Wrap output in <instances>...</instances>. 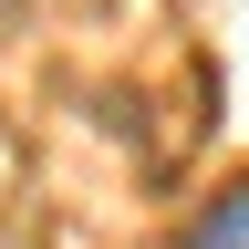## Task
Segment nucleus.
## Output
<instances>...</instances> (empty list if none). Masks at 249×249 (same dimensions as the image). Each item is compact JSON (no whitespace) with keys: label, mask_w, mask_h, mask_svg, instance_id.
Masks as SVG:
<instances>
[{"label":"nucleus","mask_w":249,"mask_h":249,"mask_svg":"<svg viewBox=\"0 0 249 249\" xmlns=\"http://www.w3.org/2000/svg\"><path fill=\"white\" fill-rule=\"evenodd\" d=\"M0 11H11V0H0Z\"/></svg>","instance_id":"2"},{"label":"nucleus","mask_w":249,"mask_h":249,"mask_svg":"<svg viewBox=\"0 0 249 249\" xmlns=\"http://www.w3.org/2000/svg\"><path fill=\"white\" fill-rule=\"evenodd\" d=\"M187 249H249V187H229V197L197 218V239H187Z\"/></svg>","instance_id":"1"}]
</instances>
